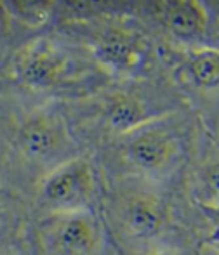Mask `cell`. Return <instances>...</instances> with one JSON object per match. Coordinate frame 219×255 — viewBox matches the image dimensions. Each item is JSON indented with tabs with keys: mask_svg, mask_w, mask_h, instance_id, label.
Returning <instances> with one entry per match:
<instances>
[{
	"mask_svg": "<svg viewBox=\"0 0 219 255\" xmlns=\"http://www.w3.org/2000/svg\"><path fill=\"white\" fill-rule=\"evenodd\" d=\"M101 217L117 255L202 250L211 235L209 217L190 200L185 182L105 179Z\"/></svg>",
	"mask_w": 219,
	"mask_h": 255,
	"instance_id": "cell-1",
	"label": "cell"
},
{
	"mask_svg": "<svg viewBox=\"0 0 219 255\" xmlns=\"http://www.w3.org/2000/svg\"><path fill=\"white\" fill-rule=\"evenodd\" d=\"M89 153L61 103L0 87V186L28 203L54 168Z\"/></svg>",
	"mask_w": 219,
	"mask_h": 255,
	"instance_id": "cell-2",
	"label": "cell"
},
{
	"mask_svg": "<svg viewBox=\"0 0 219 255\" xmlns=\"http://www.w3.org/2000/svg\"><path fill=\"white\" fill-rule=\"evenodd\" d=\"M52 28L80 42L111 80L164 73L160 42L132 2H56Z\"/></svg>",
	"mask_w": 219,
	"mask_h": 255,
	"instance_id": "cell-3",
	"label": "cell"
},
{
	"mask_svg": "<svg viewBox=\"0 0 219 255\" xmlns=\"http://www.w3.org/2000/svg\"><path fill=\"white\" fill-rule=\"evenodd\" d=\"M110 82L91 52L56 28L21 42L0 73V87L61 104L89 98Z\"/></svg>",
	"mask_w": 219,
	"mask_h": 255,
	"instance_id": "cell-4",
	"label": "cell"
},
{
	"mask_svg": "<svg viewBox=\"0 0 219 255\" xmlns=\"http://www.w3.org/2000/svg\"><path fill=\"white\" fill-rule=\"evenodd\" d=\"M204 124L190 106L157 118L94 149L105 179L185 182Z\"/></svg>",
	"mask_w": 219,
	"mask_h": 255,
	"instance_id": "cell-5",
	"label": "cell"
},
{
	"mask_svg": "<svg viewBox=\"0 0 219 255\" xmlns=\"http://www.w3.org/2000/svg\"><path fill=\"white\" fill-rule=\"evenodd\" d=\"M185 98L165 73L131 80H111L80 101L64 103L73 134L94 151L105 142L141 125L186 108Z\"/></svg>",
	"mask_w": 219,
	"mask_h": 255,
	"instance_id": "cell-6",
	"label": "cell"
},
{
	"mask_svg": "<svg viewBox=\"0 0 219 255\" xmlns=\"http://www.w3.org/2000/svg\"><path fill=\"white\" fill-rule=\"evenodd\" d=\"M132 12L164 45L181 51L219 49V5L199 0L132 2Z\"/></svg>",
	"mask_w": 219,
	"mask_h": 255,
	"instance_id": "cell-7",
	"label": "cell"
},
{
	"mask_svg": "<svg viewBox=\"0 0 219 255\" xmlns=\"http://www.w3.org/2000/svg\"><path fill=\"white\" fill-rule=\"evenodd\" d=\"M105 175L89 151L59 165L37 186L26 205L33 217L77 212H101Z\"/></svg>",
	"mask_w": 219,
	"mask_h": 255,
	"instance_id": "cell-8",
	"label": "cell"
},
{
	"mask_svg": "<svg viewBox=\"0 0 219 255\" xmlns=\"http://www.w3.org/2000/svg\"><path fill=\"white\" fill-rule=\"evenodd\" d=\"M160 64L186 104L211 127L219 118V49L181 51L160 44Z\"/></svg>",
	"mask_w": 219,
	"mask_h": 255,
	"instance_id": "cell-9",
	"label": "cell"
},
{
	"mask_svg": "<svg viewBox=\"0 0 219 255\" xmlns=\"http://www.w3.org/2000/svg\"><path fill=\"white\" fill-rule=\"evenodd\" d=\"M37 255H117L101 212L33 217Z\"/></svg>",
	"mask_w": 219,
	"mask_h": 255,
	"instance_id": "cell-10",
	"label": "cell"
},
{
	"mask_svg": "<svg viewBox=\"0 0 219 255\" xmlns=\"http://www.w3.org/2000/svg\"><path fill=\"white\" fill-rule=\"evenodd\" d=\"M188 196L206 214H219V142L204 125L195 156L186 172Z\"/></svg>",
	"mask_w": 219,
	"mask_h": 255,
	"instance_id": "cell-11",
	"label": "cell"
},
{
	"mask_svg": "<svg viewBox=\"0 0 219 255\" xmlns=\"http://www.w3.org/2000/svg\"><path fill=\"white\" fill-rule=\"evenodd\" d=\"M0 255H37L33 215L26 203L16 198L0 208Z\"/></svg>",
	"mask_w": 219,
	"mask_h": 255,
	"instance_id": "cell-12",
	"label": "cell"
},
{
	"mask_svg": "<svg viewBox=\"0 0 219 255\" xmlns=\"http://www.w3.org/2000/svg\"><path fill=\"white\" fill-rule=\"evenodd\" d=\"M10 21L23 40L51 30L54 26L56 2H35V0H2Z\"/></svg>",
	"mask_w": 219,
	"mask_h": 255,
	"instance_id": "cell-13",
	"label": "cell"
},
{
	"mask_svg": "<svg viewBox=\"0 0 219 255\" xmlns=\"http://www.w3.org/2000/svg\"><path fill=\"white\" fill-rule=\"evenodd\" d=\"M21 42H23V38L14 28L12 21H10L9 14H7L5 7L2 5V0H0V73H2L10 54Z\"/></svg>",
	"mask_w": 219,
	"mask_h": 255,
	"instance_id": "cell-14",
	"label": "cell"
},
{
	"mask_svg": "<svg viewBox=\"0 0 219 255\" xmlns=\"http://www.w3.org/2000/svg\"><path fill=\"white\" fill-rule=\"evenodd\" d=\"M150 255H202V250L193 249H183V250H165V252H157Z\"/></svg>",
	"mask_w": 219,
	"mask_h": 255,
	"instance_id": "cell-15",
	"label": "cell"
},
{
	"mask_svg": "<svg viewBox=\"0 0 219 255\" xmlns=\"http://www.w3.org/2000/svg\"><path fill=\"white\" fill-rule=\"evenodd\" d=\"M10 200H14V198L9 195V193L5 191V189L2 188V186H0V208H3V207H5V205L9 203Z\"/></svg>",
	"mask_w": 219,
	"mask_h": 255,
	"instance_id": "cell-16",
	"label": "cell"
},
{
	"mask_svg": "<svg viewBox=\"0 0 219 255\" xmlns=\"http://www.w3.org/2000/svg\"><path fill=\"white\" fill-rule=\"evenodd\" d=\"M207 128H209V132L214 135V137H216V141L219 142V118H218L216 122H214L213 125H211V127H207Z\"/></svg>",
	"mask_w": 219,
	"mask_h": 255,
	"instance_id": "cell-17",
	"label": "cell"
}]
</instances>
